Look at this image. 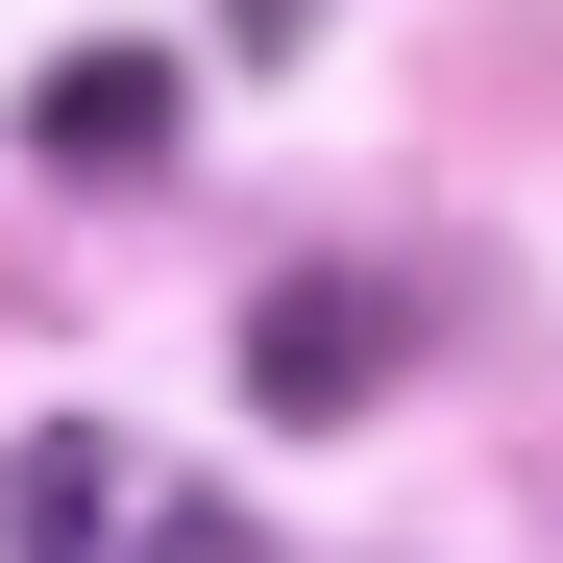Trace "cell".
<instances>
[{"instance_id": "obj_3", "label": "cell", "mask_w": 563, "mask_h": 563, "mask_svg": "<svg viewBox=\"0 0 563 563\" xmlns=\"http://www.w3.org/2000/svg\"><path fill=\"white\" fill-rule=\"evenodd\" d=\"M221 25H245V49H295V25H319V0H221Z\"/></svg>"}, {"instance_id": "obj_2", "label": "cell", "mask_w": 563, "mask_h": 563, "mask_svg": "<svg viewBox=\"0 0 563 563\" xmlns=\"http://www.w3.org/2000/svg\"><path fill=\"white\" fill-rule=\"evenodd\" d=\"M25 147H49V172H147V147H172V74H147V49H74V74H25Z\"/></svg>"}, {"instance_id": "obj_1", "label": "cell", "mask_w": 563, "mask_h": 563, "mask_svg": "<svg viewBox=\"0 0 563 563\" xmlns=\"http://www.w3.org/2000/svg\"><path fill=\"white\" fill-rule=\"evenodd\" d=\"M393 343H417L393 295H343V269H295V295L245 319V393H269V417H367V367H393Z\"/></svg>"}]
</instances>
